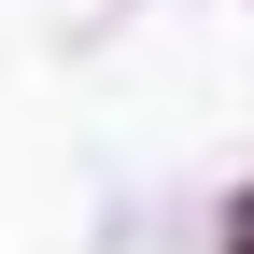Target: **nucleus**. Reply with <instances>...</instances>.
Masks as SVG:
<instances>
[{
    "label": "nucleus",
    "mask_w": 254,
    "mask_h": 254,
    "mask_svg": "<svg viewBox=\"0 0 254 254\" xmlns=\"http://www.w3.org/2000/svg\"><path fill=\"white\" fill-rule=\"evenodd\" d=\"M226 254H254V184H240V198H226Z\"/></svg>",
    "instance_id": "f257e3e1"
}]
</instances>
